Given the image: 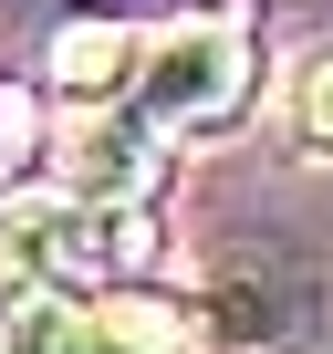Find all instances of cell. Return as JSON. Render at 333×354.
<instances>
[{
	"mask_svg": "<svg viewBox=\"0 0 333 354\" xmlns=\"http://www.w3.org/2000/svg\"><path fill=\"white\" fill-rule=\"evenodd\" d=\"M250 84H260V21L250 11H178V21L146 32L125 115L156 125L166 146L178 136H229L250 115Z\"/></svg>",
	"mask_w": 333,
	"mask_h": 354,
	"instance_id": "obj_1",
	"label": "cell"
},
{
	"mask_svg": "<svg viewBox=\"0 0 333 354\" xmlns=\"http://www.w3.org/2000/svg\"><path fill=\"white\" fill-rule=\"evenodd\" d=\"M146 261V219L135 209H84L63 188H32L0 209V271L21 292H63V302H94L115 292L125 271Z\"/></svg>",
	"mask_w": 333,
	"mask_h": 354,
	"instance_id": "obj_2",
	"label": "cell"
},
{
	"mask_svg": "<svg viewBox=\"0 0 333 354\" xmlns=\"http://www.w3.org/2000/svg\"><path fill=\"white\" fill-rule=\"evenodd\" d=\"M209 354H312L323 344V281L271 261V250H229L198 292Z\"/></svg>",
	"mask_w": 333,
	"mask_h": 354,
	"instance_id": "obj_3",
	"label": "cell"
},
{
	"mask_svg": "<svg viewBox=\"0 0 333 354\" xmlns=\"http://www.w3.org/2000/svg\"><path fill=\"white\" fill-rule=\"evenodd\" d=\"M53 156H63V198H84V209H146L166 188V167H178V146H166L156 125H135L125 104L73 115Z\"/></svg>",
	"mask_w": 333,
	"mask_h": 354,
	"instance_id": "obj_4",
	"label": "cell"
},
{
	"mask_svg": "<svg viewBox=\"0 0 333 354\" xmlns=\"http://www.w3.org/2000/svg\"><path fill=\"white\" fill-rule=\"evenodd\" d=\"M135 63H146V32L115 21V11H73V21H53V42H42V84H53L73 115L125 104V94H135Z\"/></svg>",
	"mask_w": 333,
	"mask_h": 354,
	"instance_id": "obj_5",
	"label": "cell"
},
{
	"mask_svg": "<svg viewBox=\"0 0 333 354\" xmlns=\"http://www.w3.org/2000/svg\"><path fill=\"white\" fill-rule=\"evenodd\" d=\"M84 354H209V323L188 292H94Z\"/></svg>",
	"mask_w": 333,
	"mask_h": 354,
	"instance_id": "obj_6",
	"label": "cell"
},
{
	"mask_svg": "<svg viewBox=\"0 0 333 354\" xmlns=\"http://www.w3.org/2000/svg\"><path fill=\"white\" fill-rule=\"evenodd\" d=\"M42 156H53V136H42V104H32V84H0V209H11V198H32Z\"/></svg>",
	"mask_w": 333,
	"mask_h": 354,
	"instance_id": "obj_7",
	"label": "cell"
},
{
	"mask_svg": "<svg viewBox=\"0 0 333 354\" xmlns=\"http://www.w3.org/2000/svg\"><path fill=\"white\" fill-rule=\"evenodd\" d=\"M281 125H292V156L333 167V53L292 73V104H281Z\"/></svg>",
	"mask_w": 333,
	"mask_h": 354,
	"instance_id": "obj_8",
	"label": "cell"
}]
</instances>
